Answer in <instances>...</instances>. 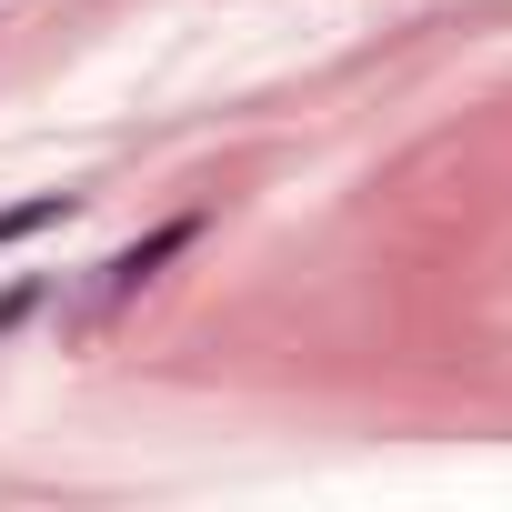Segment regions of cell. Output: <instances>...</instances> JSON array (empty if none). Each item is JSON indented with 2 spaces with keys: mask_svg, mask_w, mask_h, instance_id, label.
I'll use <instances>...</instances> for the list:
<instances>
[{
  "mask_svg": "<svg viewBox=\"0 0 512 512\" xmlns=\"http://www.w3.org/2000/svg\"><path fill=\"white\" fill-rule=\"evenodd\" d=\"M191 241H201V211H181V221L141 231L131 251H111V262H101V292H91V312H121V302H131V292H141V282L171 262V251H191Z\"/></svg>",
  "mask_w": 512,
  "mask_h": 512,
  "instance_id": "6da1fadb",
  "label": "cell"
},
{
  "mask_svg": "<svg viewBox=\"0 0 512 512\" xmlns=\"http://www.w3.org/2000/svg\"><path fill=\"white\" fill-rule=\"evenodd\" d=\"M51 221H71V191H41V201H11V211H0V251H11V241H31V231H51Z\"/></svg>",
  "mask_w": 512,
  "mask_h": 512,
  "instance_id": "7a4b0ae2",
  "label": "cell"
}]
</instances>
